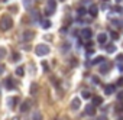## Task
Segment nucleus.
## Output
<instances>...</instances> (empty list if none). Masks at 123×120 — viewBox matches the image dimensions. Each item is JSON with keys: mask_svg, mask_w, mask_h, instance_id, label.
Segmentation results:
<instances>
[{"mask_svg": "<svg viewBox=\"0 0 123 120\" xmlns=\"http://www.w3.org/2000/svg\"><path fill=\"white\" fill-rule=\"evenodd\" d=\"M12 28H13V19L10 16H7V15L2 16V19H0V30L6 32V30H9Z\"/></svg>", "mask_w": 123, "mask_h": 120, "instance_id": "1", "label": "nucleus"}, {"mask_svg": "<svg viewBox=\"0 0 123 120\" xmlns=\"http://www.w3.org/2000/svg\"><path fill=\"white\" fill-rule=\"evenodd\" d=\"M35 54L38 56H46L49 54V46L46 43H39L35 46Z\"/></svg>", "mask_w": 123, "mask_h": 120, "instance_id": "2", "label": "nucleus"}, {"mask_svg": "<svg viewBox=\"0 0 123 120\" xmlns=\"http://www.w3.org/2000/svg\"><path fill=\"white\" fill-rule=\"evenodd\" d=\"M56 10V2L55 0H46V7H45V15L51 16Z\"/></svg>", "mask_w": 123, "mask_h": 120, "instance_id": "3", "label": "nucleus"}, {"mask_svg": "<svg viewBox=\"0 0 123 120\" xmlns=\"http://www.w3.org/2000/svg\"><path fill=\"white\" fill-rule=\"evenodd\" d=\"M80 35H81V38H83V39L88 41V39H91V36H93V30H91L90 28H84V29H81Z\"/></svg>", "mask_w": 123, "mask_h": 120, "instance_id": "4", "label": "nucleus"}, {"mask_svg": "<svg viewBox=\"0 0 123 120\" xmlns=\"http://www.w3.org/2000/svg\"><path fill=\"white\" fill-rule=\"evenodd\" d=\"M33 38H35V32H32V30H23V33H22V41L23 42H29Z\"/></svg>", "mask_w": 123, "mask_h": 120, "instance_id": "5", "label": "nucleus"}, {"mask_svg": "<svg viewBox=\"0 0 123 120\" xmlns=\"http://www.w3.org/2000/svg\"><path fill=\"white\" fill-rule=\"evenodd\" d=\"M80 107H81V98H80V97H74V98L71 100V110L77 111Z\"/></svg>", "mask_w": 123, "mask_h": 120, "instance_id": "6", "label": "nucleus"}, {"mask_svg": "<svg viewBox=\"0 0 123 120\" xmlns=\"http://www.w3.org/2000/svg\"><path fill=\"white\" fill-rule=\"evenodd\" d=\"M31 110V100H25L20 104V113H28Z\"/></svg>", "mask_w": 123, "mask_h": 120, "instance_id": "7", "label": "nucleus"}, {"mask_svg": "<svg viewBox=\"0 0 123 120\" xmlns=\"http://www.w3.org/2000/svg\"><path fill=\"white\" fill-rule=\"evenodd\" d=\"M114 91H116V85H113V84H107V85H104V93H106L107 96L113 94Z\"/></svg>", "mask_w": 123, "mask_h": 120, "instance_id": "8", "label": "nucleus"}, {"mask_svg": "<svg viewBox=\"0 0 123 120\" xmlns=\"http://www.w3.org/2000/svg\"><path fill=\"white\" fill-rule=\"evenodd\" d=\"M18 100H19L18 97H9V98H7V107L13 110L15 106H16V103H18Z\"/></svg>", "mask_w": 123, "mask_h": 120, "instance_id": "9", "label": "nucleus"}, {"mask_svg": "<svg viewBox=\"0 0 123 120\" xmlns=\"http://www.w3.org/2000/svg\"><path fill=\"white\" fill-rule=\"evenodd\" d=\"M88 13L91 15V18H96L97 13H98V7H97L96 5H91V6L88 7Z\"/></svg>", "mask_w": 123, "mask_h": 120, "instance_id": "10", "label": "nucleus"}, {"mask_svg": "<svg viewBox=\"0 0 123 120\" xmlns=\"http://www.w3.org/2000/svg\"><path fill=\"white\" fill-rule=\"evenodd\" d=\"M97 41H98V43H100V45H104V43L107 42V35H106L104 32L98 33V36H97Z\"/></svg>", "mask_w": 123, "mask_h": 120, "instance_id": "11", "label": "nucleus"}, {"mask_svg": "<svg viewBox=\"0 0 123 120\" xmlns=\"http://www.w3.org/2000/svg\"><path fill=\"white\" fill-rule=\"evenodd\" d=\"M86 116H94L96 114V108H94V106L93 104H90V106H87L86 107V113H84Z\"/></svg>", "mask_w": 123, "mask_h": 120, "instance_id": "12", "label": "nucleus"}, {"mask_svg": "<svg viewBox=\"0 0 123 120\" xmlns=\"http://www.w3.org/2000/svg\"><path fill=\"white\" fill-rule=\"evenodd\" d=\"M91 100H93V106L94 107L96 106H101V103H103V98L100 96H94V97H91Z\"/></svg>", "mask_w": 123, "mask_h": 120, "instance_id": "13", "label": "nucleus"}, {"mask_svg": "<svg viewBox=\"0 0 123 120\" xmlns=\"http://www.w3.org/2000/svg\"><path fill=\"white\" fill-rule=\"evenodd\" d=\"M5 85H6L7 90H15V83H13L12 78H7V80L5 81Z\"/></svg>", "mask_w": 123, "mask_h": 120, "instance_id": "14", "label": "nucleus"}, {"mask_svg": "<svg viewBox=\"0 0 123 120\" xmlns=\"http://www.w3.org/2000/svg\"><path fill=\"white\" fill-rule=\"evenodd\" d=\"M111 25L114 28H123V19H111Z\"/></svg>", "mask_w": 123, "mask_h": 120, "instance_id": "15", "label": "nucleus"}, {"mask_svg": "<svg viewBox=\"0 0 123 120\" xmlns=\"http://www.w3.org/2000/svg\"><path fill=\"white\" fill-rule=\"evenodd\" d=\"M41 25H42L43 29H49V28H51V20H49V19H42V20H41Z\"/></svg>", "mask_w": 123, "mask_h": 120, "instance_id": "16", "label": "nucleus"}, {"mask_svg": "<svg viewBox=\"0 0 123 120\" xmlns=\"http://www.w3.org/2000/svg\"><path fill=\"white\" fill-rule=\"evenodd\" d=\"M106 52H107V54H114V52H116V45H114V43L107 45V46H106Z\"/></svg>", "mask_w": 123, "mask_h": 120, "instance_id": "17", "label": "nucleus"}, {"mask_svg": "<svg viewBox=\"0 0 123 120\" xmlns=\"http://www.w3.org/2000/svg\"><path fill=\"white\" fill-rule=\"evenodd\" d=\"M109 70H110V65H109V64H106V62H104L103 65H100V72H101V74H107V72H109Z\"/></svg>", "mask_w": 123, "mask_h": 120, "instance_id": "18", "label": "nucleus"}, {"mask_svg": "<svg viewBox=\"0 0 123 120\" xmlns=\"http://www.w3.org/2000/svg\"><path fill=\"white\" fill-rule=\"evenodd\" d=\"M29 91H31L32 96H35V94L38 93V84H36V83H32L31 87H29Z\"/></svg>", "mask_w": 123, "mask_h": 120, "instance_id": "19", "label": "nucleus"}, {"mask_svg": "<svg viewBox=\"0 0 123 120\" xmlns=\"http://www.w3.org/2000/svg\"><path fill=\"white\" fill-rule=\"evenodd\" d=\"M22 3H23V6H25V9L26 10H31L32 9V0H22Z\"/></svg>", "mask_w": 123, "mask_h": 120, "instance_id": "20", "label": "nucleus"}, {"mask_svg": "<svg viewBox=\"0 0 123 120\" xmlns=\"http://www.w3.org/2000/svg\"><path fill=\"white\" fill-rule=\"evenodd\" d=\"M104 61V56H97L96 59H93V62L90 64V67L91 65H97V64H100V62H103Z\"/></svg>", "mask_w": 123, "mask_h": 120, "instance_id": "21", "label": "nucleus"}, {"mask_svg": "<svg viewBox=\"0 0 123 120\" xmlns=\"http://www.w3.org/2000/svg\"><path fill=\"white\" fill-rule=\"evenodd\" d=\"M114 110H116V113H123V103L119 101V103L114 106Z\"/></svg>", "mask_w": 123, "mask_h": 120, "instance_id": "22", "label": "nucleus"}, {"mask_svg": "<svg viewBox=\"0 0 123 120\" xmlns=\"http://www.w3.org/2000/svg\"><path fill=\"white\" fill-rule=\"evenodd\" d=\"M32 120H43V119H42V114L39 111H33L32 113Z\"/></svg>", "mask_w": 123, "mask_h": 120, "instance_id": "23", "label": "nucleus"}, {"mask_svg": "<svg viewBox=\"0 0 123 120\" xmlns=\"http://www.w3.org/2000/svg\"><path fill=\"white\" fill-rule=\"evenodd\" d=\"M15 72H16V75H19V77H23V74H25V70H23L22 67H18Z\"/></svg>", "mask_w": 123, "mask_h": 120, "instance_id": "24", "label": "nucleus"}, {"mask_svg": "<svg viewBox=\"0 0 123 120\" xmlns=\"http://www.w3.org/2000/svg\"><path fill=\"white\" fill-rule=\"evenodd\" d=\"M6 54H7L6 48H3V46H0V59H3V58L6 56Z\"/></svg>", "mask_w": 123, "mask_h": 120, "instance_id": "25", "label": "nucleus"}, {"mask_svg": "<svg viewBox=\"0 0 123 120\" xmlns=\"http://www.w3.org/2000/svg\"><path fill=\"white\" fill-rule=\"evenodd\" d=\"M19 59H20V54H18V52H13V55H12V61L18 62Z\"/></svg>", "mask_w": 123, "mask_h": 120, "instance_id": "26", "label": "nucleus"}, {"mask_svg": "<svg viewBox=\"0 0 123 120\" xmlns=\"http://www.w3.org/2000/svg\"><path fill=\"white\" fill-rule=\"evenodd\" d=\"M38 19H39L38 12H36V10H32V20H33V22H38Z\"/></svg>", "mask_w": 123, "mask_h": 120, "instance_id": "27", "label": "nucleus"}, {"mask_svg": "<svg viewBox=\"0 0 123 120\" xmlns=\"http://www.w3.org/2000/svg\"><path fill=\"white\" fill-rule=\"evenodd\" d=\"M77 13H78L80 16H83V15L87 13V9H86V7H80V9H77Z\"/></svg>", "mask_w": 123, "mask_h": 120, "instance_id": "28", "label": "nucleus"}, {"mask_svg": "<svg viewBox=\"0 0 123 120\" xmlns=\"http://www.w3.org/2000/svg\"><path fill=\"white\" fill-rule=\"evenodd\" d=\"M83 97H84V98H91L93 96H91V93H90V91L84 90V91H83Z\"/></svg>", "mask_w": 123, "mask_h": 120, "instance_id": "29", "label": "nucleus"}, {"mask_svg": "<svg viewBox=\"0 0 123 120\" xmlns=\"http://www.w3.org/2000/svg\"><path fill=\"white\" fill-rule=\"evenodd\" d=\"M42 68H43V71H49V67H48V62H42Z\"/></svg>", "mask_w": 123, "mask_h": 120, "instance_id": "30", "label": "nucleus"}, {"mask_svg": "<svg viewBox=\"0 0 123 120\" xmlns=\"http://www.w3.org/2000/svg\"><path fill=\"white\" fill-rule=\"evenodd\" d=\"M116 61H117V62H123V55H122V54H119V55L116 56Z\"/></svg>", "mask_w": 123, "mask_h": 120, "instance_id": "31", "label": "nucleus"}, {"mask_svg": "<svg viewBox=\"0 0 123 120\" xmlns=\"http://www.w3.org/2000/svg\"><path fill=\"white\" fill-rule=\"evenodd\" d=\"M114 10L119 13H123V7H120V6H114Z\"/></svg>", "mask_w": 123, "mask_h": 120, "instance_id": "32", "label": "nucleus"}, {"mask_svg": "<svg viewBox=\"0 0 123 120\" xmlns=\"http://www.w3.org/2000/svg\"><path fill=\"white\" fill-rule=\"evenodd\" d=\"M110 36H111V39H117V38H119V35H117L116 32H111V33H110Z\"/></svg>", "mask_w": 123, "mask_h": 120, "instance_id": "33", "label": "nucleus"}, {"mask_svg": "<svg viewBox=\"0 0 123 120\" xmlns=\"http://www.w3.org/2000/svg\"><path fill=\"white\" fill-rule=\"evenodd\" d=\"M84 5H93V0H83Z\"/></svg>", "mask_w": 123, "mask_h": 120, "instance_id": "34", "label": "nucleus"}, {"mask_svg": "<svg viewBox=\"0 0 123 120\" xmlns=\"http://www.w3.org/2000/svg\"><path fill=\"white\" fill-rule=\"evenodd\" d=\"M93 54H94V51H93V49H90V51H87V55H86V56L88 58V56H91Z\"/></svg>", "mask_w": 123, "mask_h": 120, "instance_id": "35", "label": "nucleus"}, {"mask_svg": "<svg viewBox=\"0 0 123 120\" xmlns=\"http://www.w3.org/2000/svg\"><path fill=\"white\" fill-rule=\"evenodd\" d=\"M5 72V65H0V75Z\"/></svg>", "mask_w": 123, "mask_h": 120, "instance_id": "36", "label": "nucleus"}, {"mask_svg": "<svg viewBox=\"0 0 123 120\" xmlns=\"http://www.w3.org/2000/svg\"><path fill=\"white\" fill-rule=\"evenodd\" d=\"M16 10H18V9H16V6H10V12H13V13H15Z\"/></svg>", "mask_w": 123, "mask_h": 120, "instance_id": "37", "label": "nucleus"}, {"mask_svg": "<svg viewBox=\"0 0 123 120\" xmlns=\"http://www.w3.org/2000/svg\"><path fill=\"white\" fill-rule=\"evenodd\" d=\"M117 85H123V78H119V81H117Z\"/></svg>", "mask_w": 123, "mask_h": 120, "instance_id": "38", "label": "nucleus"}, {"mask_svg": "<svg viewBox=\"0 0 123 120\" xmlns=\"http://www.w3.org/2000/svg\"><path fill=\"white\" fill-rule=\"evenodd\" d=\"M119 70H120V71H123V62H122V64L119 65Z\"/></svg>", "mask_w": 123, "mask_h": 120, "instance_id": "39", "label": "nucleus"}, {"mask_svg": "<svg viewBox=\"0 0 123 120\" xmlns=\"http://www.w3.org/2000/svg\"><path fill=\"white\" fill-rule=\"evenodd\" d=\"M123 2V0H116V3H122Z\"/></svg>", "mask_w": 123, "mask_h": 120, "instance_id": "40", "label": "nucleus"}, {"mask_svg": "<svg viewBox=\"0 0 123 120\" xmlns=\"http://www.w3.org/2000/svg\"><path fill=\"white\" fill-rule=\"evenodd\" d=\"M59 2H65V0H59Z\"/></svg>", "mask_w": 123, "mask_h": 120, "instance_id": "41", "label": "nucleus"}, {"mask_svg": "<svg viewBox=\"0 0 123 120\" xmlns=\"http://www.w3.org/2000/svg\"><path fill=\"white\" fill-rule=\"evenodd\" d=\"M5 2H7V0H5Z\"/></svg>", "mask_w": 123, "mask_h": 120, "instance_id": "42", "label": "nucleus"}, {"mask_svg": "<svg viewBox=\"0 0 123 120\" xmlns=\"http://www.w3.org/2000/svg\"><path fill=\"white\" fill-rule=\"evenodd\" d=\"M120 120H123V119H120Z\"/></svg>", "mask_w": 123, "mask_h": 120, "instance_id": "43", "label": "nucleus"}, {"mask_svg": "<svg viewBox=\"0 0 123 120\" xmlns=\"http://www.w3.org/2000/svg\"><path fill=\"white\" fill-rule=\"evenodd\" d=\"M0 93H2V91H0Z\"/></svg>", "mask_w": 123, "mask_h": 120, "instance_id": "44", "label": "nucleus"}]
</instances>
